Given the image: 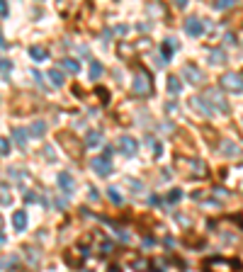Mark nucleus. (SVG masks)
<instances>
[{
  "label": "nucleus",
  "instance_id": "nucleus-10",
  "mask_svg": "<svg viewBox=\"0 0 243 272\" xmlns=\"http://www.w3.org/2000/svg\"><path fill=\"white\" fill-rule=\"evenodd\" d=\"M219 151H221V156H226V158H236V156H241V148H239L234 141H229V138H221Z\"/></svg>",
  "mask_w": 243,
  "mask_h": 272
},
{
  "label": "nucleus",
  "instance_id": "nucleus-5",
  "mask_svg": "<svg viewBox=\"0 0 243 272\" xmlns=\"http://www.w3.org/2000/svg\"><path fill=\"white\" fill-rule=\"evenodd\" d=\"M182 75H185V80L192 83V85H202V83H204V73L194 66V64H185V66H182Z\"/></svg>",
  "mask_w": 243,
  "mask_h": 272
},
{
  "label": "nucleus",
  "instance_id": "nucleus-7",
  "mask_svg": "<svg viewBox=\"0 0 243 272\" xmlns=\"http://www.w3.org/2000/svg\"><path fill=\"white\" fill-rule=\"evenodd\" d=\"M117 148H120V153H124V156H136L139 143H136V138H131V136H120Z\"/></svg>",
  "mask_w": 243,
  "mask_h": 272
},
{
  "label": "nucleus",
  "instance_id": "nucleus-15",
  "mask_svg": "<svg viewBox=\"0 0 243 272\" xmlns=\"http://www.w3.org/2000/svg\"><path fill=\"white\" fill-rule=\"evenodd\" d=\"M27 54H29V59H32V61H44V59L49 56V51H47L44 46H29V51H27Z\"/></svg>",
  "mask_w": 243,
  "mask_h": 272
},
{
  "label": "nucleus",
  "instance_id": "nucleus-31",
  "mask_svg": "<svg viewBox=\"0 0 243 272\" xmlns=\"http://www.w3.org/2000/svg\"><path fill=\"white\" fill-rule=\"evenodd\" d=\"M88 197H90V202H97V190H95L93 185L88 187Z\"/></svg>",
  "mask_w": 243,
  "mask_h": 272
},
{
  "label": "nucleus",
  "instance_id": "nucleus-47",
  "mask_svg": "<svg viewBox=\"0 0 243 272\" xmlns=\"http://www.w3.org/2000/svg\"><path fill=\"white\" fill-rule=\"evenodd\" d=\"M39 2H42V0H39Z\"/></svg>",
  "mask_w": 243,
  "mask_h": 272
},
{
  "label": "nucleus",
  "instance_id": "nucleus-34",
  "mask_svg": "<svg viewBox=\"0 0 243 272\" xmlns=\"http://www.w3.org/2000/svg\"><path fill=\"white\" fill-rule=\"evenodd\" d=\"M7 12H10V10H7V2L0 0V17H7Z\"/></svg>",
  "mask_w": 243,
  "mask_h": 272
},
{
  "label": "nucleus",
  "instance_id": "nucleus-41",
  "mask_svg": "<svg viewBox=\"0 0 243 272\" xmlns=\"http://www.w3.org/2000/svg\"><path fill=\"white\" fill-rule=\"evenodd\" d=\"M153 246V238H144V248H151Z\"/></svg>",
  "mask_w": 243,
  "mask_h": 272
},
{
  "label": "nucleus",
  "instance_id": "nucleus-32",
  "mask_svg": "<svg viewBox=\"0 0 243 272\" xmlns=\"http://www.w3.org/2000/svg\"><path fill=\"white\" fill-rule=\"evenodd\" d=\"M0 70H7V73H10V70H12V64H10L7 59H0Z\"/></svg>",
  "mask_w": 243,
  "mask_h": 272
},
{
  "label": "nucleus",
  "instance_id": "nucleus-29",
  "mask_svg": "<svg viewBox=\"0 0 243 272\" xmlns=\"http://www.w3.org/2000/svg\"><path fill=\"white\" fill-rule=\"evenodd\" d=\"M180 197H182V190H170V195H168V204H175Z\"/></svg>",
  "mask_w": 243,
  "mask_h": 272
},
{
  "label": "nucleus",
  "instance_id": "nucleus-36",
  "mask_svg": "<svg viewBox=\"0 0 243 272\" xmlns=\"http://www.w3.org/2000/svg\"><path fill=\"white\" fill-rule=\"evenodd\" d=\"M24 202H37V195L34 192H24Z\"/></svg>",
  "mask_w": 243,
  "mask_h": 272
},
{
  "label": "nucleus",
  "instance_id": "nucleus-16",
  "mask_svg": "<svg viewBox=\"0 0 243 272\" xmlns=\"http://www.w3.org/2000/svg\"><path fill=\"white\" fill-rule=\"evenodd\" d=\"M209 64H212V66H221V64H226V51L214 49V51H212V56H209Z\"/></svg>",
  "mask_w": 243,
  "mask_h": 272
},
{
  "label": "nucleus",
  "instance_id": "nucleus-26",
  "mask_svg": "<svg viewBox=\"0 0 243 272\" xmlns=\"http://www.w3.org/2000/svg\"><path fill=\"white\" fill-rule=\"evenodd\" d=\"M234 5H236V0H217V2H214L217 10H229V7H234Z\"/></svg>",
  "mask_w": 243,
  "mask_h": 272
},
{
  "label": "nucleus",
  "instance_id": "nucleus-30",
  "mask_svg": "<svg viewBox=\"0 0 243 272\" xmlns=\"http://www.w3.org/2000/svg\"><path fill=\"white\" fill-rule=\"evenodd\" d=\"M112 231H115V236H117V238H122V241H129V233H126L124 228H120V226H112Z\"/></svg>",
  "mask_w": 243,
  "mask_h": 272
},
{
  "label": "nucleus",
  "instance_id": "nucleus-39",
  "mask_svg": "<svg viewBox=\"0 0 243 272\" xmlns=\"http://www.w3.org/2000/svg\"><path fill=\"white\" fill-rule=\"evenodd\" d=\"M32 75H34V80H37V83H42V73H39V70H32Z\"/></svg>",
  "mask_w": 243,
  "mask_h": 272
},
{
  "label": "nucleus",
  "instance_id": "nucleus-25",
  "mask_svg": "<svg viewBox=\"0 0 243 272\" xmlns=\"http://www.w3.org/2000/svg\"><path fill=\"white\" fill-rule=\"evenodd\" d=\"M107 197H110V200H112L115 204H122V202H124V197L120 195V190H117V187H110V190H107Z\"/></svg>",
  "mask_w": 243,
  "mask_h": 272
},
{
  "label": "nucleus",
  "instance_id": "nucleus-24",
  "mask_svg": "<svg viewBox=\"0 0 243 272\" xmlns=\"http://www.w3.org/2000/svg\"><path fill=\"white\" fill-rule=\"evenodd\" d=\"M12 138H15L20 146H24V143H27V132H24V129H12Z\"/></svg>",
  "mask_w": 243,
  "mask_h": 272
},
{
  "label": "nucleus",
  "instance_id": "nucleus-22",
  "mask_svg": "<svg viewBox=\"0 0 243 272\" xmlns=\"http://www.w3.org/2000/svg\"><path fill=\"white\" fill-rule=\"evenodd\" d=\"M124 182H126V187H131V190H134V195H141V192H144V185H141L139 180H134V178H126Z\"/></svg>",
  "mask_w": 243,
  "mask_h": 272
},
{
  "label": "nucleus",
  "instance_id": "nucleus-8",
  "mask_svg": "<svg viewBox=\"0 0 243 272\" xmlns=\"http://www.w3.org/2000/svg\"><path fill=\"white\" fill-rule=\"evenodd\" d=\"M190 105L199 112V114H204V117H214V110H212V105L202 97V95H194L192 100H190Z\"/></svg>",
  "mask_w": 243,
  "mask_h": 272
},
{
  "label": "nucleus",
  "instance_id": "nucleus-2",
  "mask_svg": "<svg viewBox=\"0 0 243 272\" xmlns=\"http://www.w3.org/2000/svg\"><path fill=\"white\" fill-rule=\"evenodd\" d=\"M209 105H212V110H214V114H229L231 112V107H229V102L224 100V95L219 92V90H214V88H209V90H204V95H202Z\"/></svg>",
  "mask_w": 243,
  "mask_h": 272
},
{
  "label": "nucleus",
  "instance_id": "nucleus-4",
  "mask_svg": "<svg viewBox=\"0 0 243 272\" xmlns=\"http://www.w3.org/2000/svg\"><path fill=\"white\" fill-rule=\"evenodd\" d=\"M178 165H187L192 178H204L207 175V165L202 160H197V158H180L178 156Z\"/></svg>",
  "mask_w": 243,
  "mask_h": 272
},
{
  "label": "nucleus",
  "instance_id": "nucleus-40",
  "mask_svg": "<svg viewBox=\"0 0 243 272\" xmlns=\"http://www.w3.org/2000/svg\"><path fill=\"white\" fill-rule=\"evenodd\" d=\"M44 153H47V158H49V160H54V151H51V148H44Z\"/></svg>",
  "mask_w": 243,
  "mask_h": 272
},
{
  "label": "nucleus",
  "instance_id": "nucleus-35",
  "mask_svg": "<svg viewBox=\"0 0 243 272\" xmlns=\"http://www.w3.org/2000/svg\"><path fill=\"white\" fill-rule=\"evenodd\" d=\"M95 92H97V95H100V97H102V100H110V92H107V90H105V88H97V90H95Z\"/></svg>",
  "mask_w": 243,
  "mask_h": 272
},
{
  "label": "nucleus",
  "instance_id": "nucleus-14",
  "mask_svg": "<svg viewBox=\"0 0 243 272\" xmlns=\"http://www.w3.org/2000/svg\"><path fill=\"white\" fill-rule=\"evenodd\" d=\"M178 44H175V39H168V42H163V46H161V54H163V61L168 64L170 59H173V49H175Z\"/></svg>",
  "mask_w": 243,
  "mask_h": 272
},
{
  "label": "nucleus",
  "instance_id": "nucleus-33",
  "mask_svg": "<svg viewBox=\"0 0 243 272\" xmlns=\"http://www.w3.org/2000/svg\"><path fill=\"white\" fill-rule=\"evenodd\" d=\"M175 219H178V224H180V226H190V224H192V221H190L187 216H182V214H178Z\"/></svg>",
  "mask_w": 243,
  "mask_h": 272
},
{
  "label": "nucleus",
  "instance_id": "nucleus-21",
  "mask_svg": "<svg viewBox=\"0 0 243 272\" xmlns=\"http://www.w3.org/2000/svg\"><path fill=\"white\" fill-rule=\"evenodd\" d=\"M47 75H49L51 85H56V88H61V85H63V73H61V70H49Z\"/></svg>",
  "mask_w": 243,
  "mask_h": 272
},
{
  "label": "nucleus",
  "instance_id": "nucleus-45",
  "mask_svg": "<svg viewBox=\"0 0 243 272\" xmlns=\"http://www.w3.org/2000/svg\"><path fill=\"white\" fill-rule=\"evenodd\" d=\"M2 243H5V236H2V233H0V246H2Z\"/></svg>",
  "mask_w": 243,
  "mask_h": 272
},
{
  "label": "nucleus",
  "instance_id": "nucleus-12",
  "mask_svg": "<svg viewBox=\"0 0 243 272\" xmlns=\"http://www.w3.org/2000/svg\"><path fill=\"white\" fill-rule=\"evenodd\" d=\"M59 187L66 192V195H71V192L75 190V180H73L68 173H59Z\"/></svg>",
  "mask_w": 243,
  "mask_h": 272
},
{
  "label": "nucleus",
  "instance_id": "nucleus-11",
  "mask_svg": "<svg viewBox=\"0 0 243 272\" xmlns=\"http://www.w3.org/2000/svg\"><path fill=\"white\" fill-rule=\"evenodd\" d=\"M85 255H88V250H80V255H78V253H75V248H71V250H68V253L63 255V260H66V263H68L71 268H80V265H83V258H85Z\"/></svg>",
  "mask_w": 243,
  "mask_h": 272
},
{
  "label": "nucleus",
  "instance_id": "nucleus-3",
  "mask_svg": "<svg viewBox=\"0 0 243 272\" xmlns=\"http://www.w3.org/2000/svg\"><path fill=\"white\" fill-rule=\"evenodd\" d=\"M219 85H221L226 92L239 95V92H243V75L241 73H224V75L219 78Z\"/></svg>",
  "mask_w": 243,
  "mask_h": 272
},
{
  "label": "nucleus",
  "instance_id": "nucleus-38",
  "mask_svg": "<svg viewBox=\"0 0 243 272\" xmlns=\"http://www.w3.org/2000/svg\"><path fill=\"white\" fill-rule=\"evenodd\" d=\"M10 200H12V197H10V195H5V192H2V195H0V202H2V204H10Z\"/></svg>",
  "mask_w": 243,
  "mask_h": 272
},
{
  "label": "nucleus",
  "instance_id": "nucleus-28",
  "mask_svg": "<svg viewBox=\"0 0 243 272\" xmlns=\"http://www.w3.org/2000/svg\"><path fill=\"white\" fill-rule=\"evenodd\" d=\"M10 153V141L5 136H0V156H7Z\"/></svg>",
  "mask_w": 243,
  "mask_h": 272
},
{
  "label": "nucleus",
  "instance_id": "nucleus-37",
  "mask_svg": "<svg viewBox=\"0 0 243 272\" xmlns=\"http://www.w3.org/2000/svg\"><path fill=\"white\" fill-rule=\"evenodd\" d=\"M102 156H105V158H112V146H105V151H102Z\"/></svg>",
  "mask_w": 243,
  "mask_h": 272
},
{
  "label": "nucleus",
  "instance_id": "nucleus-44",
  "mask_svg": "<svg viewBox=\"0 0 243 272\" xmlns=\"http://www.w3.org/2000/svg\"><path fill=\"white\" fill-rule=\"evenodd\" d=\"M7 44H5V39H2V32H0V49H5Z\"/></svg>",
  "mask_w": 243,
  "mask_h": 272
},
{
  "label": "nucleus",
  "instance_id": "nucleus-19",
  "mask_svg": "<svg viewBox=\"0 0 243 272\" xmlns=\"http://www.w3.org/2000/svg\"><path fill=\"white\" fill-rule=\"evenodd\" d=\"M100 141H102V134H100V132H90V134L85 136V146H88V148H93V146H97Z\"/></svg>",
  "mask_w": 243,
  "mask_h": 272
},
{
  "label": "nucleus",
  "instance_id": "nucleus-13",
  "mask_svg": "<svg viewBox=\"0 0 243 272\" xmlns=\"http://www.w3.org/2000/svg\"><path fill=\"white\" fill-rule=\"evenodd\" d=\"M12 226H15V231H24L27 228V214L24 211H15L12 214Z\"/></svg>",
  "mask_w": 243,
  "mask_h": 272
},
{
  "label": "nucleus",
  "instance_id": "nucleus-46",
  "mask_svg": "<svg viewBox=\"0 0 243 272\" xmlns=\"http://www.w3.org/2000/svg\"><path fill=\"white\" fill-rule=\"evenodd\" d=\"M0 228H2V216H0Z\"/></svg>",
  "mask_w": 243,
  "mask_h": 272
},
{
  "label": "nucleus",
  "instance_id": "nucleus-1",
  "mask_svg": "<svg viewBox=\"0 0 243 272\" xmlns=\"http://www.w3.org/2000/svg\"><path fill=\"white\" fill-rule=\"evenodd\" d=\"M131 92H134L136 97H148V95L153 92V78H151V73H148V70H144V68H139V70H136V75H134V85H131Z\"/></svg>",
  "mask_w": 243,
  "mask_h": 272
},
{
  "label": "nucleus",
  "instance_id": "nucleus-43",
  "mask_svg": "<svg viewBox=\"0 0 243 272\" xmlns=\"http://www.w3.org/2000/svg\"><path fill=\"white\" fill-rule=\"evenodd\" d=\"M117 32H120V34H126V32H129V27H124V24H120V27H117Z\"/></svg>",
  "mask_w": 243,
  "mask_h": 272
},
{
  "label": "nucleus",
  "instance_id": "nucleus-23",
  "mask_svg": "<svg viewBox=\"0 0 243 272\" xmlns=\"http://www.w3.org/2000/svg\"><path fill=\"white\" fill-rule=\"evenodd\" d=\"M100 75H102V64H100V61H93V64H90V78L97 80Z\"/></svg>",
  "mask_w": 243,
  "mask_h": 272
},
{
  "label": "nucleus",
  "instance_id": "nucleus-17",
  "mask_svg": "<svg viewBox=\"0 0 243 272\" xmlns=\"http://www.w3.org/2000/svg\"><path fill=\"white\" fill-rule=\"evenodd\" d=\"M29 134L37 136V138H42V136L47 134V122H32V127H29Z\"/></svg>",
  "mask_w": 243,
  "mask_h": 272
},
{
  "label": "nucleus",
  "instance_id": "nucleus-18",
  "mask_svg": "<svg viewBox=\"0 0 243 272\" xmlns=\"http://www.w3.org/2000/svg\"><path fill=\"white\" fill-rule=\"evenodd\" d=\"M180 90H182L180 78H178V75H170V78H168V92H170V95H180Z\"/></svg>",
  "mask_w": 243,
  "mask_h": 272
},
{
  "label": "nucleus",
  "instance_id": "nucleus-48",
  "mask_svg": "<svg viewBox=\"0 0 243 272\" xmlns=\"http://www.w3.org/2000/svg\"><path fill=\"white\" fill-rule=\"evenodd\" d=\"M241 2H243V0H241Z\"/></svg>",
  "mask_w": 243,
  "mask_h": 272
},
{
  "label": "nucleus",
  "instance_id": "nucleus-9",
  "mask_svg": "<svg viewBox=\"0 0 243 272\" xmlns=\"http://www.w3.org/2000/svg\"><path fill=\"white\" fill-rule=\"evenodd\" d=\"M185 32H187L190 37H199V34L204 32V22H202L199 17H187V20H185Z\"/></svg>",
  "mask_w": 243,
  "mask_h": 272
},
{
  "label": "nucleus",
  "instance_id": "nucleus-6",
  "mask_svg": "<svg viewBox=\"0 0 243 272\" xmlns=\"http://www.w3.org/2000/svg\"><path fill=\"white\" fill-rule=\"evenodd\" d=\"M90 168H93L97 175H102V178L112 175V163H110V158H105V156H100V158H93V160H90Z\"/></svg>",
  "mask_w": 243,
  "mask_h": 272
},
{
  "label": "nucleus",
  "instance_id": "nucleus-42",
  "mask_svg": "<svg viewBox=\"0 0 243 272\" xmlns=\"http://www.w3.org/2000/svg\"><path fill=\"white\" fill-rule=\"evenodd\" d=\"M173 2H175V5H178V7H185V5H187V2H190V0H173Z\"/></svg>",
  "mask_w": 243,
  "mask_h": 272
},
{
  "label": "nucleus",
  "instance_id": "nucleus-27",
  "mask_svg": "<svg viewBox=\"0 0 243 272\" xmlns=\"http://www.w3.org/2000/svg\"><path fill=\"white\" fill-rule=\"evenodd\" d=\"M110 253H112V243L102 238V241H100V255H110Z\"/></svg>",
  "mask_w": 243,
  "mask_h": 272
},
{
  "label": "nucleus",
  "instance_id": "nucleus-20",
  "mask_svg": "<svg viewBox=\"0 0 243 272\" xmlns=\"http://www.w3.org/2000/svg\"><path fill=\"white\" fill-rule=\"evenodd\" d=\"M61 66L66 68L68 73H78V70H80V64H78L75 59H63V61H61Z\"/></svg>",
  "mask_w": 243,
  "mask_h": 272
}]
</instances>
